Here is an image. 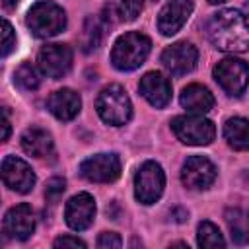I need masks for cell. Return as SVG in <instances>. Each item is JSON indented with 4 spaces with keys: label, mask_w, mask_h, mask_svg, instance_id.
Wrapping results in <instances>:
<instances>
[{
    "label": "cell",
    "mask_w": 249,
    "mask_h": 249,
    "mask_svg": "<svg viewBox=\"0 0 249 249\" xmlns=\"http://www.w3.org/2000/svg\"><path fill=\"white\" fill-rule=\"evenodd\" d=\"M206 37L210 43L220 51H233L243 53L249 47V31H247V18L243 12L228 8L212 14L204 25Z\"/></svg>",
    "instance_id": "obj_1"
},
{
    "label": "cell",
    "mask_w": 249,
    "mask_h": 249,
    "mask_svg": "<svg viewBox=\"0 0 249 249\" xmlns=\"http://www.w3.org/2000/svg\"><path fill=\"white\" fill-rule=\"evenodd\" d=\"M150 47L152 43L144 33L128 31L115 41L111 51V62L117 70H134L148 58Z\"/></svg>",
    "instance_id": "obj_2"
},
{
    "label": "cell",
    "mask_w": 249,
    "mask_h": 249,
    "mask_svg": "<svg viewBox=\"0 0 249 249\" xmlns=\"http://www.w3.org/2000/svg\"><path fill=\"white\" fill-rule=\"evenodd\" d=\"M95 109H97L99 117L113 126H121L124 123H128V119L132 115V103H130L124 88H121L119 84H111L99 91V95L95 99Z\"/></svg>",
    "instance_id": "obj_3"
},
{
    "label": "cell",
    "mask_w": 249,
    "mask_h": 249,
    "mask_svg": "<svg viewBox=\"0 0 249 249\" xmlns=\"http://www.w3.org/2000/svg\"><path fill=\"white\" fill-rule=\"evenodd\" d=\"M25 21H27V27L31 29V33L35 37L47 39V37H53L64 29L66 16H64V10L60 6H56L54 2L41 0V2L31 6Z\"/></svg>",
    "instance_id": "obj_4"
},
{
    "label": "cell",
    "mask_w": 249,
    "mask_h": 249,
    "mask_svg": "<svg viewBox=\"0 0 249 249\" xmlns=\"http://www.w3.org/2000/svg\"><path fill=\"white\" fill-rule=\"evenodd\" d=\"M171 128L175 136L189 146H206L216 136V126L210 119L202 117L200 113L179 115L171 121Z\"/></svg>",
    "instance_id": "obj_5"
},
{
    "label": "cell",
    "mask_w": 249,
    "mask_h": 249,
    "mask_svg": "<svg viewBox=\"0 0 249 249\" xmlns=\"http://www.w3.org/2000/svg\"><path fill=\"white\" fill-rule=\"evenodd\" d=\"M165 187V175L158 161H144L134 175V196L142 204L156 202Z\"/></svg>",
    "instance_id": "obj_6"
},
{
    "label": "cell",
    "mask_w": 249,
    "mask_h": 249,
    "mask_svg": "<svg viewBox=\"0 0 249 249\" xmlns=\"http://www.w3.org/2000/svg\"><path fill=\"white\" fill-rule=\"evenodd\" d=\"M247 78H249L247 64L243 60H239V58H222L214 66V80L230 95L245 93Z\"/></svg>",
    "instance_id": "obj_7"
},
{
    "label": "cell",
    "mask_w": 249,
    "mask_h": 249,
    "mask_svg": "<svg viewBox=\"0 0 249 249\" xmlns=\"http://www.w3.org/2000/svg\"><path fill=\"white\" fill-rule=\"evenodd\" d=\"M80 173L91 183H111L121 175V160L115 154H95L82 161Z\"/></svg>",
    "instance_id": "obj_8"
},
{
    "label": "cell",
    "mask_w": 249,
    "mask_h": 249,
    "mask_svg": "<svg viewBox=\"0 0 249 249\" xmlns=\"http://www.w3.org/2000/svg\"><path fill=\"white\" fill-rule=\"evenodd\" d=\"M39 68L43 74H47L53 80L62 78L70 66H72V49L62 43H53L45 45L39 51Z\"/></svg>",
    "instance_id": "obj_9"
},
{
    "label": "cell",
    "mask_w": 249,
    "mask_h": 249,
    "mask_svg": "<svg viewBox=\"0 0 249 249\" xmlns=\"http://www.w3.org/2000/svg\"><path fill=\"white\" fill-rule=\"evenodd\" d=\"M216 179V167L214 163L204 156H191L183 163L181 169V181L187 189L202 191L208 189Z\"/></svg>",
    "instance_id": "obj_10"
},
{
    "label": "cell",
    "mask_w": 249,
    "mask_h": 249,
    "mask_svg": "<svg viewBox=\"0 0 249 249\" xmlns=\"http://www.w3.org/2000/svg\"><path fill=\"white\" fill-rule=\"evenodd\" d=\"M196 60H198V51H196V47H193L187 41L173 43L171 47H167L161 53L163 68L173 76H183V74L191 72L196 66Z\"/></svg>",
    "instance_id": "obj_11"
},
{
    "label": "cell",
    "mask_w": 249,
    "mask_h": 249,
    "mask_svg": "<svg viewBox=\"0 0 249 249\" xmlns=\"http://www.w3.org/2000/svg\"><path fill=\"white\" fill-rule=\"evenodd\" d=\"M0 177L6 187H10L16 193H29L35 185V173L33 169L19 158L8 156L4 158L0 165Z\"/></svg>",
    "instance_id": "obj_12"
},
{
    "label": "cell",
    "mask_w": 249,
    "mask_h": 249,
    "mask_svg": "<svg viewBox=\"0 0 249 249\" xmlns=\"http://www.w3.org/2000/svg\"><path fill=\"white\" fill-rule=\"evenodd\" d=\"M93 216H95V200H93L91 195L80 193V195H74L66 202L64 218H66V224L72 230L82 231V230L89 228L91 222H93Z\"/></svg>",
    "instance_id": "obj_13"
},
{
    "label": "cell",
    "mask_w": 249,
    "mask_h": 249,
    "mask_svg": "<svg viewBox=\"0 0 249 249\" xmlns=\"http://www.w3.org/2000/svg\"><path fill=\"white\" fill-rule=\"evenodd\" d=\"M191 14H193V0H169L158 16V29L161 31V35L167 37L175 35L185 25Z\"/></svg>",
    "instance_id": "obj_14"
},
{
    "label": "cell",
    "mask_w": 249,
    "mask_h": 249,
    "mask_svg": "<svg viewBox=\"0 0 249 249\" xmlns=\"http://www.w3.org/2000/svg\"><path fill=\"white\" fill-rule=\"evenodd\" d=\"M138 89H140L142 97L150 105H154L158 109L165 107L169 103V99H171V84L160 72H148V74H144L140 78Z\"/></svg>",
    "instance_id": "obj_15"
},
{
    "label": "cell",
    "mask_w": 249,
    "mask_h": 249,
    "mask_svg": "<svg viewBox=\"0 0 249 249\" xmlns=\"http://www.w3.org/2000/svg\"><path fill=\"white\" fill-rule=\"evenodd\" d=\"M35 230V216L29 204L21 202L10 208L4 216V231L16 239H27Z\"/></svg>",
    "instance_id": "obj_16"
},
{
    "label": "cell",
    "mask_w": 249,
    "mask_h": 249,
    "mask_svg": "<svg viewBox=\"0 0 249 249\" xmlns=\"http://www.w3.org/2000/svg\"><path fill=\"white\" fill-rule=\"evenodd\" d=\"M49 111L58 119V121H72L82 107V99L80 95L70 89V88H62L51 93L49 101H47Z\"/></svg>",
    "instance_id": "obj_17"
},
{
    "label": "cell",
    "mask_w": 249,
    "mask_h": 249,
    "mask_svg": "<svg viewBox=\"0 0 249 249\" xmlns=\"http://www.w3.org/2000/svg\"><path fill=\"white\" fill-rule=\"evenodd\" d=\"M181 105L191 113H208L214 107V95L200 84H191L181 93Z\"/></svg>",
    "instance_id": "obj_18"
},
{
    "label": "cell",
    "mask_w": 249,
    "mask_h": 249,
    "mask_svg": "<svg viewBox=\"0 0 249 249\" xmlns=\"http://www.w3.org/2000/svg\"><path fill=\"white\" fill-rule=\"evenodd\" d=\"M21 148L33 158H47L53 152V138L47 130L31 126L21 134Z\"/></svg>",
    "instance_id": "obj_19"
},
{
    "label": "cell",
    "mask_w": 249,
    "mask_h": 249,
    "mask_svg": "<svg viewBox=\"0 0 249 249\" xmlns=\"http://www.w3.org/2000/svg\"><path fill=\"white\" fill-rule=\"evenodd\" d=\"M224 136L228 140V144L233 150H247L249 146V132H247V121L243 117H233L228 119L224 124Z\"/></svg>",
    "instance_id": "obj_20"
},
{
    "label": "cell",
    "mask_w": 249,
    "mask_h": 249,
    "mask_svg": "<svg viewBox=\"0 0 249 249\" xmlns=\"http://www.w3.org/2000/svg\"><path fill=\"white\" fill-rule=\"evenodd\" d=\"M196 243L204 249H214V247H224V235L222 231L212 224V222H202L198 226V233H196Z\"/></svg>",
    "instance_id": "obj_21"
},
{
    "label": "cell",
    "mask_w": 249,
    "mask_h": 249,
    "mask_svg": "<svg viewBox=\"0 0 249 249\" xmlns=\"http://www.w3.org/2000/svg\"><path fill=\"white\" fill-rule=\"evenodd\" d=\"M101 37H103V31H101V23L97 18L89 16L84 23V33H82V49L86 53L89 51H95L101 43Z\"/></svg>",
    "instance_id": "obj_22"
},
{
    "label": "cell",
    "mask_w": 249,
    "mask_h": 249,
    "mask_svg": "<svg viewBox=\"0 0 249 249\" xmlns=\"http://www.w3.org/2000/svg\"><path fill=\"white\" fill-rule=\"evenodd\" d=\"M16 84L25 89V91H33L39 88L41 78H39V70L31 64V62H21L16 70Z\"/></svg>",
    "instance_id": "obj_23"
},
{
    "label": "cell",
    "mask_w": 249,
    "mask_h": 249,
    "mask_svg": "<svg viewBox=\"0 0 249 249\" xmlns=\"http://www.w3.org/2000/svg\"><path fill=\"white\" fill-rule=\"evenodd\" d=\"M226 220H228V226H230V231H231V239L235 243H245V239H247L245 214L239 208H233V210H228Z\"/></svg>",
    "instance_id": "obj_24"
},
{
    "label": "cell",
    "mask_w": 249,
    "mask_h": 249,
    "mask_svg": "<svg viewBox=\"0 0 249 249\" xmlns=\"http://www.w3.org/2000/svg\"><path fill=\"white\" fill-rule=\"evenodd\" d=\"M16 45V33L10 21L0 18V56H6L8 53H12Z\"/></svg>",
    "instance_id": "obj_25"
},
{
    "label": "cell",
    "mask_w": 249,
    "mask_h": 249,
    "mask_svg": "<svg viewBox=\"0 0 249 249\" xmlns=\"http://www.w3.org/2000/svg\"><path fill=\"white\" fill-rule=\"evenodd\" d=\"M144 8V0H121L119 2V16L124 21H134Z\"/></svg>",
    "instance_id": "obj_26"
},
{
    "label": "cell",
    "mask_w": 249,
    "mask_h": 249,
    "mask_svg": "<svg viewBox=\"0 0 249 249\" xmlns=\"http://www.w3.org/2000/svg\"><path fill=\"white\" fill-rule=\"evenodd\" d=\"M64 189H66L64 179H60V177H53V179L47 183V189H45V196H47V200L56 202L58 196L64 193Z\"/></svg>",
    "instance_id": "obj_27"
},
{
    "label": "cell",
    "mask_w": 249,
    "mask_h": 249,
    "mask_svg": "<svg viewBox=\"0 0 249 249\" xmlns=\"http://www.w3.org/2000/svg\"><path fill=\"white\" fill-rule=\"evenodd\" d=\"M121 245H123V241H121L119 233H115V231H103L97 237V247H101V249H117Z\"/></svg>",
    "instance_id": "obj_28"
},
{
    "label": "cell",
    "mask_w": 249,
    "mask_h": 249,
    "mask_svg": "<svg viewBox=\"0 0 249 249\" xmlns=\"http://www.w3.org/2000/svg\"><path fill=\"white\" fill-rule=\"evenodd\" d=\"M12 132V124H10V115L6 109L0 107V142H4Z\"/></svg>",
    "instance_id": "obj_29"
},
{
    "label": "cell",
    "mask_w": 249,
    "mask_h": 249,
    "mask_svg": "<svg viewBox=\"0 0 249 249\" xmlns=\"http://www.w3.org/2000/svg\"><path fill=\"white\" fill-rule=\"evenodd\" d=\"M54 247H86V243L82 241V239H78V237H72V235H62V237H58V239H54V243H53Z\"/></svg>",
    "instance_id": "obj_30"
},
{
    "label": "cell",
    "mask_w": 249,
    "mask_h": 249,
    "mask_svg": "<svg viewBox=\"0 0 249 249\" xmlns=\"http://www.w3.org/2000/svg\"><path fill=\"white\" fill-rule=\"evenodd\" d=\"M2 4H4V6H8V8H12V6H16V4H18V0H2Z\"/></svg>",
    "instance_id": "obj_31"
},
{
    "label": "cell",
    "mask_w": 249,
    "mask_h": 249,
    "mask_svg": "<svg viewBox=\"0 0 249 249\" xmlns=\"http://www.w3.org/2000/svg\"><path fill=\"white\" fill-rule=\"evenodd\" d=\"M210 4H222V2H226V0H208Z\"/></svg>",
    "instance_id": "obj_32"
}]
</instances>
